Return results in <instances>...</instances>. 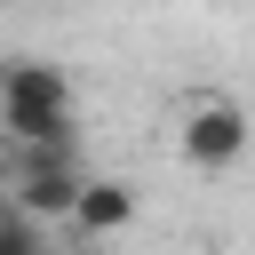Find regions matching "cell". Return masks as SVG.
<instances>
[{"label": "cell", "mask_w": 255, "mask_h": 255, "mask_svg": "<svg viewBox=\"0 0 255 255\" xmlns=\"http://www.w3.org/2000/svg\"><path fill=\"white\" fill-rule=\"evenodd\" d=\"M0 135L16 151H80L72 80L40 56H0Z\"/></svg>", "instance_id": "obj_1"}, {"label": "cell", "mask_w": 255, "mask_h": 255, "mask_svg": "<svg viewBox=\"0 0 255 255\" xmlns=\"http://www.w3.org/2000/svg\"><path fill=\"white\" fill-rule=\"evenodd\" d=\"M0 255H48V239H40V223L16 207V199H0Z\"/></svg>", "instance_id": "obj_5"}, {"label": "cell", "mask_w": 255, "mask_h": 255, "mask_svg": "<svg viewBox=\"0 0 255 255\" xmlns=\"http://www.w3.org/2000/svg\"><path fill=\"white\" fill-rule=\"evenodd\" d=\"M247 135H255V120H247L231 96H191V104H183V128H175V151H183V167L223 175V167L247 159Z\"/></svg>", "instance_id": "obj_2"}, {"label": "cell", "mask_w": 255, "mask_h": 255, "mask_svg": "<svg viewBox=\"0 0 255 255\" xmlns=\"http://www.w3.org/2000/svg\"><path fill=\"white\" fill-rule=\"evenodd\" d=\"M64 223H72L80 239H112V231H128V223H135V191H128L120 175H88Z\"/></svg>", "instance_id": "obj_4"}, {"label": "cell", "mask_w": 255, "mask_h": 255, "mask_svg": "<svg viewBox=\"0 0 255 255\" xmlns=\"http://www.w3.org/2000/svg\"><path fill=\"white\" fill-rule=\"evenodd\" d=\"M80 159L72 151H24L16 159V183H8V199L32 215V223H64L72 215V199H80Z\"/></svg>", "instance_id": "obj_3"}]
</instances>
